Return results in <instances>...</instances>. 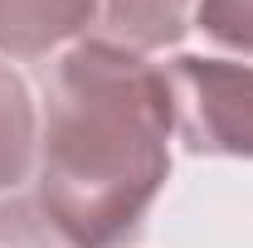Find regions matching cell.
Here are the masks:
<instances>
[{
  "label": "cell",
  "instance_id": "cell-1",
  "mask_svg": "<svg viewBox=\"0 0 253 248\" xmlns=\"http://www.w3.org/2000/svg\"><path fill=\"white\" fill-rule=\"evenodd\" d=\"M170 88L156 63L73 44L44 73L34 200L78 248L136 244L170 180Z\"/></svg>",
  "mask_w": 253,
  "mask_h": 248
},
{
  "label": "cell",
  "instance_id": "cell-2",
  "mask_svg": "<svg viewBox=\"0 0 253 248\" xmlns=\"http://www.w3.org/2000/svg\"><path fill=\"white\" fill-rule=\"evenodd\" d=\"M175 131L190 156L253 161V63L180 54L166 68Z\"/></svg>",
  "mask_w": 253,
  "mask_h": 248
},
{
  "label": "cell",
  "instance_id": "cell-3",
  "mask_svg": "<svg viewBox=\"0 0 253 248\" xmlns=\"http://www.w3.org/2000/svg\"><path fill=\"white\" fill-rule=\"evenodd\" d=\"M195 5L200 0H73V39L146 59L185 39Z\"/></svg>",
  "mask_w": 253,
  "mask_h": 248
},
{
  "label": "cell",
  "instance_id": "cell-4",
  "mask_svg": "<svg viewBox=\"0 0 253 248\" xmlns=\"http://www.w3.org/2000/svg\"><path fill=\"white\" fill-rule=\"evenodd\" d=\"M73 20V0H0V59H49Z\"/></svg>",
  "mask_w": 253,
  "mask_h": 248
},
{
  "label": "cell",
  "instance_id": "cell-5",
  "mask_svg": "<svg viewBox=\"0 0 253 248\" xmlns=\"http://www.w3.org/2000/svg\"><path fill=\"white\" fill-rule=\"evenodd\" d=\"M34 141H39V112L30 83L0 59V190H15L34 175Z\"/></svg>",
  "mask_w": 253,
  "mask_h": 248
},
{
  "label": "cell",
  "instance_id": "cell-6",
  "mask_svg": "<svg viewBox=\"0 0 253 248\" xmlns=\"http://www.w3.org/2000/svg\"><path fill=\"white\" fill-rule=\"evenodd\" d=\"M0 248H78V244L30 195V200H0Z\"/></svg>",
  "mask_w": 253,
  "mask_h": 248
},
{
  "label": "cell",
  "instance_id": "cell-7",
  "mask_svg": "<svg viewBox=\"0 0 253 248\" xmlns=\"http://www.w3.org/2000/svg\"><path fill=\"white\" fill-rule=\"evenodd\" d=\"M195 25L234 54H253V0H200Z\"/></svg>",
  "mask_w": 253,
  "mask_h": 248
}]
</instances>
